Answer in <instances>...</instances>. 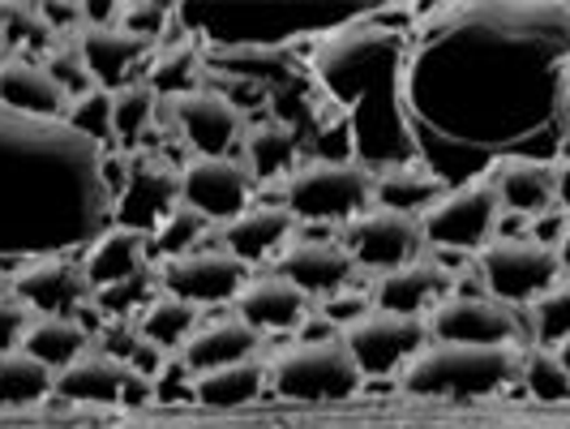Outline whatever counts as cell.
I'll return each instance as SVG.
<instances>
[{"label":"cell","instance_id":"36","mask_svg":"<svg viewBox=\"0 0 570 429\" xmlns=\"http://www.w3.org/2000/svg\"><path fill=\"white\" fill-rule=\"evenodd\" d=\"M155 296H159V275H155V266H146L104 292H90V305L104 314V322H120V318H138Z\"/></svg>","mask_w":570,"mask_h":429},{"label":"cell","instance_id":"34","mask_svg":"<svg viewBox=\"0 0 570 429\" xmlns=\"http://www.w3.org/2000/svg\"><path fill=\"white\" fill-rule=\"evenodd\" d=\"M155 90L146 82H125L120 90H112V143L116 150L134 155L138 143L146 138V129L155 125Z\"/></svg>","mask_w":570,"mask_h":429},{"label":"cell","instance_id":"22","mask_svg":"<svg viewBox=\"0 0 570 429\" xmlns=\"http://www.w3.org/2000/svg\"><path fill=\"white\" fill-rule=\"evenodd\" d=\"M146 266H150V236L138 228H125V224H112L108 232H99L82 250V262H78L90 292H104V287L146 271Z\"/></svg>","mask_w":570,"mask_h":429},{"label":"cell","instance_id":"5","mask_svg":"<svg viewBox=\"0 0 570 429\" xmlns=\"http://www.w3.org/2000/svg\"><path fill=\"white\" fill-rule=\"evenodd\" d=\"M519 348H476V343H425L400 370V387L425 400H481L519 373Z\"/></svg>","mask_w":570,"mask_h":429},{"label":"cell","instance_id":"23","mask_svg":"<svg viewBox=\"0 0 570 429\" xmlns=\"http://www.w3.org/2000/svg\"><path fill=\"white\" fill-rule=\"evenodd\" d=\"M292 232H296V220L287 215L279 202H249L236 220L224 224V250H228L236 262H262V257H275L284 250L287 241H292Z\"/></svg>","mask_w":570,"mask_h":429},{"label":"cell","instance_id":"7","mask_svg":"<svg viewBox=\"0 0 570 429\" xmlns=\"http://www.w3.org/2000/svg\"><path fill=\"white\" fill-rule=\"evenodd\" d=\"M108 185H112V224L150 232L180 206V168L159 150H134V155H108L104 159Z\"/></svg>","mask_w":570,"mask_h":429},{"label":"cell","instance_id":"32","mask_svg":"<svg viewBox=\"0 0 570 429\" xmlns=\"http://www.w3.org/2000/svg\"><path fill=\"white\" fill-rule=\"evenodd\" d=\"M438 194H442V181H433L421 164H403V168H386L373 176V206L407 215V220H416Z\"/></svg>","mask_w":570,"mask_h":429},{"label":"cell","instance_id":"26","mask_svg":"<svg viewBox=\"0 0 570 429\" xmlns=\"http://www.w3.org/2000/svg\"><path fill=\"white\" fill-rule=\"evenodd\" d=\"M240 155L245 164L240 168L254 176V185H271V181H284L301 164V138L287 120L275 116H262L254 125H245L240 134Z\"/></svg>","mask_w":570,"mask_h":429},{"label":"cell","instance_id":"37","mask_svg":"<svg viewBox=\"0 0 570 429\" xmlns=\"http://www.w3.org/2000/svg\"><path fill=\"white\" fill-rule=\"evenodd\" d=\"M519 378H523V387L541 403H567V396H570L567 352L532 348L528 357H519Z\"/></svg>","mask_w":570,"mask_h":429},{"label":"cell","instance_id":"39","mask_svg":"<svg viewBox=\"0 0 570 429\" xmlns=\"http://www.w3.org/2000/svg\"><path fill=\"white\" fill-rule=\"evenodd\" d=\"M65 120H69L78 134H86L90 143H99L104 150H116V143H112V90L90 86V90H82V95H73Z\"/></svg>","mask_w":570,"mask_h":429},{"label":"cell","instance_id":"10","mask_svg":"<svg viewBox=\"0 0 570 429\" xmlns=\"http://www.w3.org/2000/svg\"><path fill=\"white\" fill-rule=\"evenodd\" d=\"M567 254L532 245L528 236H493L476 250V271L485 280V296L502 305H528L553 284H562Z\"/></svg>","mask_w":570,"mask_h":429},{"label":"cell","instance_id":"44","mask_svg":"<svg viewBox=\"0 0 570 429\" xmlns=\"http://www.w3.org/2000/svg\"><path fill=\"white\" fill-rule=\"evenodd\" d=\"M30 326V314L9 296V292H0V352H13V348H22V335H27Z\"/></svg>","mask_w":570,"mask_h":429},{"label":"cell","instance_id":"20","mask_svg":"<svg viewBox=\"0 0 570 429\" xmlns=\"http://www.w3.org/2000/svg\"><path fill=\"white\" fill-rule=\"evenodd\" d=\"M78 57H82L86 78L99 90H120L134 78V69H142L150 60V43H142L138 35L120 27H82L78 30Z\"/></svg>","mask_w":570,"mask_h":429},{"label":"cell","instance_id":"11","mask_svg":"<svg viewBox=\"0 0 570 429\" xmlns=\"http://www.w3.org/2000/svg\"><path fill=\"white\" fill-rule=\"evenodd\" d=\"M340 343L352 357V365L361 370V378H391L429 343V326L425 318L365 310L347 326H340Z\"/></svg>","mask_w":570,"mask_h":429},{"label":"cell","instance_id":"2","mask_svg":"<svg viewBox=\"0 0 570 429\" xmlns=\"http://www.w3.org/2000/svg\"><path fill=\"white\" fill-rule=\"evenodd\" d=\"M108 155L69 120L0 108V262L82 254L112 228Z\"/></svg>","mask_w":570,"mask_h":429},{"label":"cell","instance_id":"28","mask_svg":"<svg viewBox=\"0 0 570 429\" xmlns=\"http://www.w3.org/2000/svg\"><path fill=\"white\" fill-rule=\"evenodd\" d=\"M129 365H120L104 352H86L73 365H65L52 382V396L69 403H120L125 400V382H129Z\"/></svg>","mask_w":570,"mask_h":429},{"label":"cell","instance_id":"9","mask_svg":"<svg viewBox=\"0 0 570 429\" xmlns=\"http://www.w3.org/2000/svg\"><path fill=\"white\" fill-rule=\"evenodd\" d=\"M498 211L502 206H498L493 185L489 181H468V185L442 189L416 215V232L438 254H476L485 241H493Z\"/></svg>","mask_w":570,"mask_h":429},{"label":"cell","instance_id":"12","mask_svg":"<svg viewBox=\"0 0 570 429\" xmlns=\"http://www.w3.org/2000/svg\"><path fill=\"white\" fill-rule=\"evenodd\" d=\"M429 343H476V348H519V318L511 305L485 292H451L425 314Z\"/></svg>","mask_w":570,"mask_h":429},{"label":"cell","instance_id":"16","mask_svg":"<svg viewBox=\"0 0 570 429\" xmlns=\"http://www.w3.org/2000/svg\"><path fill=\"white\" fill-rule=\"evenodd\" d=\"M171 129L189 143L194 155H228L245 134V113L232 104L224 90L202 86L180 99H168Z\"/></svg>","mask_w":570,"mask_h":429},{"label":"cell","instance_id":"45","mask_svg":"<svg viewBox=\"0 0 570 429\" xmlns=\"http://www.w3.org/2000/svg\"><path fill=\"white\" fill-rule=\"evenodd\" d=\"M48 35L52 30H82V4H35Z\"/></svg>","mask_w":570,"mask_h":429},{"label":"cell","instance_id":"14","mask_svg":"<svg viewBox=\"0 0 570 429\" xmlns=\"http://www.w3.org/2000/svg\"><path fill=\"white\" fill-rule=\"evenodd\" d=\"M159 292H171L189 305H228L249 280V266L236 262L228 250H189V254L164 257L155 266Z\"/></svg>","mask_w":570,"mask_h":429},{"label":"cell","instance_id":"25","mask_svg":"<svg viewBox=\"0 0 570 429\" xmlns=\"http://www.w3.org/2000/svg\"><path fill=\"white\" fill-rule=\"evenodd\" d=\"M498 206L511 211V215H541L549 206H558L567 194V164L562 168H549V164H502V168L489 176Z\"/></svg>","mask_w":570,"mask_h":429},{"label":"cell","instance_id":"21","mask_svg":"<svg viewBox=\"0 0 570 429\" xmlns=\"http://www.w3.org/2000/svg\"><path fill=\"white\" fill-rule=\"evenodd\" d=\"M232 310L245 326H254L257 335L266 331H296V322L309 314V296L301 287H292L284 275H249L240 292L232 296Z\"/></svg>","mask_w":570,"mask_h":429},{"label":"cell","instance_id":"31","mask_svg":"<svg viewBox=\"0 0 570 429\" xmlns=\"http://www.w3.org/2000/svg\"><path fill=\"white\" fill-rule=\"evenodd\" d=\"M266 387V361L249 357V361H236V365H219V370H202L189 373V391L202 408H240V403H254Z\"/></svg>","mask_w":570,"mask_h":429},{"label":"cell","instance_id":"15","mask_svg":"<svg viewBox=\"0 0 570 429\" xmlns=\"http://www.w3.org/2000/svg\"><path fill=\"white\" fill-rule=\"evenodd\" d=\"M9 296L35 318H78L90 305V287L73 257H30L9 275Z\"/></svg>","mask_w":570,"mask_h":429},{"label":"cell","instance_id":"35","mask_svg":"<svg viewBox=\"0 0 570 429\" xmlns=\"http://www.w3.org/2000/svg\"><path fill=\"white\" fill-rule=\"evenodd\" d=\"M57 373L39 361H30L22 348L0 352V408H22V403H39L52 396Z\"/></svg>","mask_w":570,"mask_h":429},{"label":"cell","instance_id":"19","mask_svg":"<svg viewBox=\"0 0 570 429\" xmlns=\"http://www.w3.org/2000/svg\"><path fill=\"white\" fill-rule=\"evenodd\" d=\"M275 275H284L287 284L301 287L305 296H335L356 275V266H352L347 250L335 245V241L301 236V241H287L284 250H279Z\"/></svg>","mask_w":570,"mask_h":429},{"label":"cell","instance_id":"42","mask_svg":"<svg viewBox=\"0 0 570 429\" xmlns=\"http://www.w3.org/2000/svg\"><path fill=\"white\" fill-rule=\"evenodd\" d=\"M0 39H4V48H18L30 39L39 43V39H48V27L35 4H0Z\"/></svg>","mask_w":570,"mask_h":429},{"label":"cell","instance_id":"8","mask_svg":"<svg viewBox=\"0 0 570 429\" xmlns=\"http://www.w3.org/2000/svg\"><path fill=\"white\" fill-rule=\"evenodd\" d=\"M266 382L284 396L301 403H340L361 391V370L343 352L340 340L326 343H292L266 361Z\"/></svg>","mask_w":570,"mask_h":429},{"label":"cell","instance_id":"24","mask_svg":"<svg viewBox=\"0 0 570 429\" xmlns=\"http://www.w3.org/2000/svg\"><path fill=\"white\" fill-rule=\"evenodd\" d=\"M69 90L35 60L9 57L0 60V108L22 116H52V120H65L69 113Z\"/></svg>","mask_w":570,"mask_h":429},{"label":"cell","instance_id":"1","mask_svg":"<svg viewBox=\"0 0 570 429\" xmlns=\"http://www.w3.org/2000/svg\"><path fill=\"white\" fill-rule=\"evenodd\" d=\"M400 108L442 189L502 164L562 168L570 150V4L459 0L407 27Z\"/></svg>","mask_w":570,"mask_h":429},{"label":"cell","instance_id":"41","mask_svg":"<svg viewBox=\"0 0 570 429\" xmlns=\"http://www.w3.org/2000/svg\"><path fill=\"white\" fill-rule=\"evenodd\" d=\"M116 27L138 35L150 48H159L164 35L176 27V4H120V22Z\"/></svg>","mask_w":570,"mask_h":429},{"label":"cell","instance_id":"6","mask_svg":"<svg viewBox=\"0 0 570 429\" xmlns=\"http://www.w3.org/2000/svg\"><path fill=\"white\" fill-rule=\"evenodd\" d=\"M279 206L301 224H340L356 220L373 206V172H365L347 155H322L305 159L301 168L284 176Z\"/></svg>","mask_w":570,"mask_h":429},{"label":"cell","instance_id":"43","mask_svg":"<svg viewBox=\"0 0 570 429\" xmlns=\"http://www.w3.org/2000/svg\"><path fill=\"white\" fill-rule=\"evenodd\" d=\"M95 335H99V348H95V352L112 357V361H120V365H129V361H134V352L142 348V335H138V322H134V318L104 322Z\"/></svg>","mask_w":570,"mask_h":429},{"label":"cell","instance_id":"29","mask_svg":"<svg viewBox=\"0 0 570 429\" xmlns=\"http://www.w3.org/2000/svg\"><path fill=\"white\" fill-rule=\"evenodd\" d=\"M202 78H206V48L198 39H164L150 60H146V78L142 82L155 90V99H180L189 90H202Z\"/></svg>","mask_w":570,"mask_h":429},{"label":"cell","instance_id":"4","mask_svg":"<svg viewBox=\"0 0 570 429\" xmlns=\"http://www.w3.org/2000/svg\"><path fill=\"white\" fill-rule=\"evenodd\" d=\"M365 4H176V27L215 48H266L287 52L296 39H322L365 18Z\"/></svg>","mask_w":570,"mask_h":429},{"label":"cell","instance_id":"33","mask_svg":"<svg viewBox=\"0 0 570 429\" xmlns=\"http://www.w3.org/2000/svg\"><path fill=\"white\" fill-rule=\"evenodd\" d=\"M134 322H138V335L146 343H155L159 352H171V348H185V340L202 326V310L171 296V292H159Z\"/></svg>","mask_w":570,"mask_h":429},{"label":"cell","instance_id":"46","mask_svg":"<svg viewBox=\"0 0 570 429\" xmlns=\"http://www.w3.org/2000/svg\"><path fill=\"white\" fill-rule=\"evenodd\" d=\"M4 52H9V48H4V39H0V60H4Z\"/></svg>","mask_w":570,"mask_h":429},{"label":"cell","instance_id":"13","mask_svg":"<svg viewBox=\"0 0 570 429\" xmlns=\"http://www.w3.org/2000/svg\"><path fill=\"white\" fill-rule=\"evenodd\" d=\"M180 202L206 224H228L254 202V176L232 155H189L180 164Z\"/></svg>","mask_w":570,"mask_h":429},{"label":"cell","instance_id":"40","mask_svg":"<svg viewBox=\"0 0 570 429\" xmlns=\"http://www.w3.org/2000/svg\"><path fill=\"white\" fill-rule=\"evenodd\" d=\"M202 232H206V220H202L198 211H189V206L180 202L168 220L150 232V254H159V257L189 254V250H198Z\"/></svg>","mask_w":570,"mask_h":429},{"label":"cell","instance_id":"30","mask_svg":"<svg viewBox=\"0 0 570 429\" xmlns=\"http://www.w3.org/2000/svg\"><path fill=\"white\" fill-rule=\"evenodd\" d=\"M90 335L95 331L82 318H30L27 335H22V352L30 361L60 373L65 365H73L78 357L90 352Z\"/></svg>","mask_w":570,"mask_h":429},{"label":"cell","instance_id":"3","mask_svg":"<svg viewBox=\"0 0 570 429\" xmlns=\"http://www.w3.org/2000/svg\"><path fill=\"white\" fill-rule=\"evenodd\" d=\"M412 22H382L377 9H370L365 18L322 35L309 57L317 95L347 129V159L373 176L416 164L400 108V69Z\"/></svg>","mask_w":570,"mask_h":429},{"label":"cell","instance_id":"38","mask_svg":"<svg viewBox=\"0 0 570 429\" xmlns=\"http://www.w3.org/2000/svg\"><path fill=\"white\" fill-rule=\"evenodd\" d=\"M532 305V335H537V348H549V352H567V335H570V287L553 284L549 292H541Z\"/></svg>","mask_w":570,"mask_h":429},{"label":"cell","instance_id":"18","mask_svg":"<svg viewBox=\"0 0 570 429\" xmlns=\"http://www.w3.org/2000/svg\"><path fill=\"white\" fill-rule=\"evenodd\" d=\"M455 292V275L451 266H442L438 257H412L395 271H382L373 284L370 310H386V314L425 318L442 296Z\"/></svg>","mask_w":570,"mask_h":429},{"label":"cell","instance_id":"27","mask_svg":"<svg viewBox=\"0 0 570 429\" xmlns=\"http://www.w3.org/2000/svg\"><path fill=\"white\" fill-rule=\"evenodd\" d=\"M266 335H257L254 326H245L240 318H219V322H202L198 331L185 340L180 348V361L189 373L202 370H219V365H236V361H249L257 357Z\"/></svg>","mask_w":570,"mask_h":429},{"label":"cell","instance_id":"17","mask_svg":"<svg viewBox=\"0 0 570 429\" xmlns=\"http://www.w3.org/2000/svg\"><path fill=\"white\" fill-rule=\"evenodd\" d=\"M343 250L352 257V266H365V271L382 275V271H395V266L416 257L421 232H416V220L395 215V211H382V206H370L356 220H347Z\"/></svg>","mask_w":570,"mask_h":429}]
</instances>
